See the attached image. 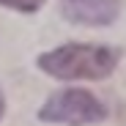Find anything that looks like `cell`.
<instances>
[{
    "label": "cell",
    "mask_w": 126,
    "mask_h": 126,
    "mask_svg": "<svg viewBox=\"0 0 126 126\" xmlns=\"http://www.w3.org/2000/svg\"><path fill=\"white\" fill-rule=\"evenodd\" d=\"M118 49L104 44L71 41L38 55V69L55 79H104L118 66Z\"/></svg>",
    "instance_id": "1"
},
{
    "label": "cell",
    "mask_w": 126,
    "mask_h": 126,
    "mask_svg": "<svg viewBox=\"0 0 126 126\" xmlns=\"http://www.w3.org/2000/svg\"><path fill=\"white\" fill-rule=\"evenodd\" d=\"M38 118L47 123H66V126H88L107 118V107L82 88H66L52 93L38 110Z\"/></svg>",
    "instance_id": "2"
},
{
    "label": "cell",
    "mask_w": 126,
    "mask_h": 126,
    "mask_svg": "<svg viewBox=\"0 0 126 126\" xmlns=\"http://www.w3.org/2000/svg\"><path fill=\"white\" fill-rule=\"evenodd\" d=\"M60 11L74 25L101 28L115 22V16L121 14V0H63Z\"/></svg>",
    "instance_id": "3"
},
{
    "label": "cell",
    "mask_w": 126,
    "mask_h": 126,
    "mask_svg": "<svg viewBox=\"0 0 126 126\" xmlns=\"http://www.w3.org/2000/svg\"><path fill=\"white\" fill-rule=\"evenodd\" d=\"M41 3H44V0H0V6L14 8V11H25V14L38 11V8H41Z\"/></svg>",
    "instance_id": "4"
},
{
    "label": "cell",
    "mask_w": 126,
    "mask_h": 126,
    "mask_svg": "<svg viewBox=\"0 0 126 126\" xmlns=\"http://www.w3.org/2000/svg\"><path fill=\"white\" fill-rule=\"evenodd\" d=\"M3 112H6V99H3V93H0V118H3Z\"/></svg>",
    "instance_id": "5"
}]
</instances>
